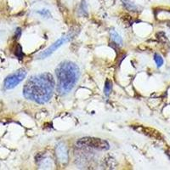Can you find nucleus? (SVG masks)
<instances>
[{"label": "nucleus", "instance_id": "1", "mask_svg": "<svg viewBox=\"0 0 170 170\" xmlns=\"http://www.w3.org/2000/svg\"><path fill=\"white\" fill-rule=\"evenodd\" d=\"M55 82L49 72L32 76L23 87L24 97L38 104H45L52 98Z\"/></svg>", "mask_w": 170, "mask_h": 170}, {"label": "nucleus", "instance_id": "2", "mask_svg": "<svg viewBox=\"0 0 170 170\" xmlns=\"http://www.w3.org/2000/svg\"><path fill=\"white\" fill-rule=\"evenodd\" d=\"M55 74L58 79V93L61 95H65L69 94L78 82L80 69L74 62L65 61L57 66Z\"/></svg>", "mask_w": 170, "mask_h": 170}, {"label": "nucleus", "instance_id": "3", "mask_svg": "<svg viewBox=\"0 0 170 170\" xmlns=\"http://www.w3.org/2000/svg\"><path fill=\"white\" fill-rule=\"evenodd\" d=\"M77 145L80 147H90L95 150L105 151L110 148L109 143L102 139L94 138V137H84L78 140Z\"/></svg>", "mask_w": 170, "mask_h": 170}, {"label": "nucleus", "instance_id": "4", "mask_svg": "<svg viewBox=\"0 0 170 170\" xmlns=\"http://www.w3.org/2000/svg\"><path fill=\"white\" fill-rule=\"evenodd\" d=\"M26 73H27L26 70L21 68L9 75L5 78L4 83H3L4 88L6 90H12L15 88L20 82H22L25 79V78L26 77Z\"/></svg>", "mask_w": 170, "mask_h": 170}, {"label": "nucleus", "instance_id": "5", "mask_svg": "<svg viewBox=\"0 0 170 170\" xmlns=\"http://www.w3.org/2000/svg\"><path fill=\"white\" fill-rule=\"evenodd\" d=\"M72 38V34H68L66 35V36H64V37L60 38L59 40L56 41L55 43H53L51 46L49 47L48 49H45V50L43 51L41 54H39V55H38V57L39 58V59H45V58L49 57V55L55 52V50H57L60 47L62 46L64 43H67Z\"/></svg>", "mask_w": 170, "mask_h": 170}, {"label": "nucleus", "instance_id": "6", "mask_svg": "<svg viewBox=\"0 0 170 170\" xmlns=\"http://www.w3.org/2000/svg\"><path fill=\"white\" fill-rule=\"evenodd\" d=\"M56 154L59 161L61 162H66L68 160V154H67V150H66V145L62 143H60L56 147Z\"/></svg>", "mask_w": 170, "mask_h": 170}, {"label": "nucleus", "instance_id": "7", "mask_svg": "<svg viewBox=\"0 0 170 170\" xmlns=\"http://www.w3.org/2000/svg\"><path fill=\"white\" fill-rule=\"evenodd\" d=\"M110 36H111L112 40L115 43H117L118 45H122V44H123V39H122L121 36L118 34L115 30H111V32H110Z\"/></svg>", "mask_w": 170, "mask_h": 170}, {"label": "nucleus", "instance_id": "8", "mask_svg": "<svg viewBox=\"0 0 170 170\" xmlns=\"http://www.w3.org/2000/svg\"><path fill=\"white\" fill-rule=\"evenodd\" d=\"M112 82L110 80H107L106 82V85H105V95H109L110 93L112 92Z\"/></svg>", "mask_w": 170, "mask_h": 170}, {"label": "nucleus", "instance_id": "9", "mask_svg": "<svg viewBox=\"0 0 170 170\" xmlns=\"http://www.w3.org/2000/svg\"><path fill=\"white\" fill-rule=\"evenodd\" d=\"M123 2L125 7H126L129 10L134 11V10L136 9L135 5H134L133 3H131L129 0H123Z\"/></svg>", "mask_w": 170, "mask_h": 170}, {"label": "nucleus", "instance_id": "10", "mask_svg": "<svg viewBox=\"0 0 170 170\" xmlns=\"http://www.w3.org/2000/svg\"><path fill=\"white\" fill-rule=\"evenodd\" d=\"M154 60H155V62H156L158 67H160V66L163 65V59L162 58L161 55L156 54V55H154Z\"/></svg>", "mask_w": 170, "mask_h": 170}, {"label": "nucleus", "instance_id": "11", "mask_svg": "<svg viewBox=\"0 0 170 170\" xmlns=\"http://www.w3.org/2000/svg\"><path fill=\"white\" fill-rule=\"evenodd\" d=\"M15 55H16V56H17V57L20 58V59H21L22 55H23V54H22V51H21V47H20L19 44L17 45V49H16Z\"/></svg>", "mask_w": 170, "mask_h": 170}, {"label": "nucleus", "instance_id": "12", "mask_svg": "<svg viewBox=\"0 0 170 170\" xmlns=\"http://www.w3.org/2000/svg\"><path fill=\"white\" fill-rule=\"evenodd\" d=\"M39 14H42L43 16H46V14L50 15V13L49 12V10H44V9H43V11H39Z\"/></svg>", "mask_w": 170, "mask_h": 170}, {"label": "nucleus", "instance_id": "13", "mask_svg": "<svg viewBox=\"0 0 170 170\" xmlns=\"http://www.w3.org/2000/svg\"><path fill=\"white\" fill-rule=\"evenodd\" d=\"M20 33H21V31H20V28L16 29V38H20Z\"/></svg>", "mask_w": 170, "mask_h": 170}]
</instances>
